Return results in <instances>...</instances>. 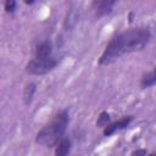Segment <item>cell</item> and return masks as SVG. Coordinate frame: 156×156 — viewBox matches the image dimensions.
Instances as JSON below:
<instances>
[{
    "label": "cell",
    "mask_w": 156,
    "mask_h": 156,
    "mask_svg": "<svg viewBox=\"0 0 156 156\" xmlns=\"http://www.w3.org/2000/svg\"><path fill=\"white\" fill-rule=\"evenodd\" d=\"M151 38V32L147 27L129 28L115 35L106 45L99 58L100 65H108L121 56L143 50Z\"/></svg>",
    "instance_id": "obj_1"
},
{
    "label": "cell",
    "mask_w": 156,
    "mask_h": 156,
    "mask_svg": "<svg viewBox=\"0 0 156 156\" xmlns=\"http://www.w3.org/2000/svg\"><path fill=\"white\" fill-rule=\"evenodd\" d=\"M69 122V115L67 110H62L56 113L50 122H48L37 134L35 141L45 147H54L56 143L65 135Z\"/></svg>",
    "instance_id": "obj_2"
},
{
    "label": "cell",
    "mask_w": 156,
    "mask_h": 156,
    "mask_svg": "<svg viewBox=\"0 0 156 156\" xmlns=\"http://www.w3.org/2000/svg\"><path fill=\"white\" fill-rule=\"evenodd\" d=\"M57 65V60L51 56L48 58L43 57H33L26 66V72L29 74H35V76H41L48 72H50L55 66Z\"/></svg>",
    "instance_id": "obj_3"
},
{
    "label": "cell",
    "mask_w": 156,
    "mask_h": 156,
    "mask_svg": "<svg viewBox=\"0 0 156 156\" xmlns=\"http://www.w3.org/2000/svg\"><path fill=\"white\" fill-rule=\"evenodd\" d=\"M118 0H93L91 1V10L96 17H102L108 15L113 6Z\"/></svg>",
    "instance_id": "obj_4"
},
{
    "label": "cell",
    "mask_w": 156,
    "mask_h": 156,
    "mask_svg": "<svg viewBox=\"0 0 156 156\" xmlns=\"http://www.w3.org/2000/svg\"><path fill=\"white\" fill-rule=\"evenodd\" d=\"M133 121V116H124L122 118H119L118 121H115L112 123H108L104 127V135L105 136H110L112 134H115L118 130L124 129L126 127H128L130 124V122Z\"/></svg>",
    "instance_id": "obj_5"
},
{
    "label": "cell",
    "mask_w": 156,
    "mask_h": 156,
    "mask_svg": "<svg viewBox=\"0 0 156 156\" xmlns=\"http://www.w3.org/2000/svg\"><path fill=\"white\" fill-rule=\"evenodd\" d=\"M35 57H43V58H48L52 56V45L51 41L49 40H44L40 44L37 45L35 49Z\"/></svg>",
    "instance_id": "obj_6"
},
{
    "label": "cell",
    "mask_w": 156,
    "mask_h": 156,
    "mask_svg": "<svg viewBox=\"0 0 156 156\" xmlns=\"http://www.w3.org/2000/svg\"><path fill=\"white\" fill-rule=\"evenodd\" d=\"M71 147H72V143L68 138H65L62 136L55 145V155L57 156H65L67 154H69L71 151Z\"/></svg>",
    "instance_id": "obj_7"
},
{
    "label": "cell",
    "mask_w": 156,
    "mask_h": 156,
    "mask_svg": "<svg viewBox=\"0 0 156 156\" xmlns=\"http://www.w3.org/2000/svg\"><path fill=\"white\" fill-rule=\"evenodd\" d=\"M156 82V76H155V71L152 69L151 72L146 73L143 76L141 80H140V85L141 88H149V87H152Z\"/></svg>",
    "instance_id": "obj_8"
},
{
    "label": "cell",
    "mask_w": 156,
    "mask_h": 156,
    "mask_svg": "<svg viewBox=\"0 0 156 156\" xmlns=\"http://www.w3.org/2000/svg\"><path fill=\"white\" fill-rule=\"evenodd\" d=\"M35 84L34 83H28L27 85H26V88H24V91H23V100H24V104L26 105H28L30 101H32V99H33V95H34V93H35Z\"/></svg>",
    "instance_id": "obj_9"
},
{
    "label": "cell",
    "mask_w": 156,
    "mask_h": 156,
    "mask_svg": "<svg viewBox=\"0 0 156 156\" xmlns=\"http://www.w3.org/2000/svg\"><path fill=\"white\" fill-rule=\"evenodd\" d=\"M110 113H107L106 111H102L100 115H99V117H98V121H96V126L98 127H101V128H104L106 124H108L110 123Z\"/></svg>",
    "instance_id": "obj_10"
},
{
    "label": "cell",
    "mask_w": 156,
    "mask_h": 156,
    "mask_svg": "<svg viewBox=\"0 0 156 156\" xmlns=\"http://www.w3.org/2000/svg\"><path fill=\"white\" fill-rule=\"evenodd\" d=\"M4 7H5V11L7 13H12L16 9V0H5Z\"/></svg>",
    "instance_id": "obj_11"
},
{
    "label": "cell",
    "mask_w": 156,
    "mask_h": 156,
    "mask_svg": "<svg viewBox=\"0 0 156 156\" xmlns=\"http://www.w3.org/2000/svg\"><path fill=\"white\" fill-rule=\"evenodd\" d=\"M145 154H146L145 150H138V151H134L133 152V155H145Z\"/></svg>",
    "instance_id": "obj_12"
},
{
    "label": "cell",
    "mask_w": 156,
    "mask_h": 156,
    "mask_svg": "<svg viewBox=\"0 0 156 156\" xmlns=\"http://www.w3.org/2000/svg\"><path fill=\"white\" fill-rule=\"evenodd\" d=\"M34 1H35V0H24V4H27V5H32Z\"/></svg>",
    "instance_id": "obj_13"
}]
</instances>
